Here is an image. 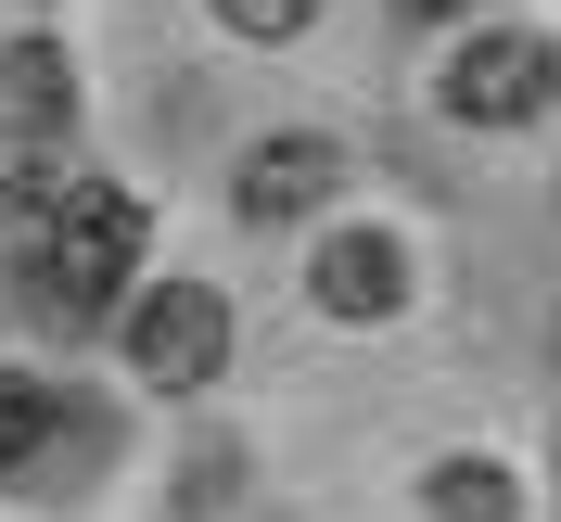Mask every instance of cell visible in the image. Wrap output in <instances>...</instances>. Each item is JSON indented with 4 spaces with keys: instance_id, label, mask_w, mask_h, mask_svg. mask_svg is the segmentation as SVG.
Masks as SVG:
<instances>
[{
    "instance_id": "8992f818",
    "label": "cell",
    "mask_w": 561,
    "mask_h": 522,
    "mask_svg": "<svg viewBox=\"0 0 561 522\" xmlns=\"http://www.w3.org/2000/svg\"><path fill=\"white\" fill-rule=\"evenodd\" d=\"M65 205V128L0 115V217H51Z\"/></svg>"
},
{
    "instance_id": "ba28073f",
    "label": "cell",
    "mask_w": 561,
    "mask_h": 522,
    "mask_svg": "<svg viewBox=\"0 0 561 522\" xmlns=\"http://www.w3.org/2000/svg\"><path fill=\"white\" fill-rule=\"evenodd\" d=\"M51 383H38V370H0V472H26L38 446H51Z\"/></svg>"
},
{
    "instance_id": "52a82bcc",
    "label": "cell",
    "mask_w": 561,
    "mask_h": 522,
    "mask_svg": "<svg viewBox=\"0 0 561 522\" xmlns=\"http://www.w3.org/2000/svg\"><path fill=\"white\" fill-rule=\"evenodd\" d=\"M0 90H13V115H26V128H65V115H77V77H65V51H51V38H13V51H0Z\"/></svg>"
},
{
    "instance_id": "7a4b0ae2",
    "label": "cell",
    "mask_w": 561,
    "mask_h": 522,
    "mask_svg": "<svg viewBox=\"0 0 561 522\" xmlns=\"http://www.w3.org/2000/svg\"><path fill=\"white\" fill-rule=\"evenodd\" d=\"M549 90H561V51L536 26H472L447 51V77H434V103H447L459 128H536Z\"/></svg>"
},
{
    "instance_id": "3957f363",
    "label": "cell",
    "mask_w": 561,
    "mask_h": 522,
    "mask_svg": "<svg viewBox=\"0 0 561 522\" xmlns=\"http://www.w3.org/2000/svg\"><path fill=\"white\" fill-rule=\"evenodd\" d=\"M128 370L153 395H205L230 370V306L205 280H167V293H128Z\"/></svg>"
},
{
    "instance_id": "30bf717a",
    "label": "cell",
    "mask_w": 561,
    "mask_h": 522,
    "mask_svg": "<svg viewBox=\"0 0 561 522\" xmlns=\"http://www.w3.org/2000/svg\"><path fill=\"white\" fill-rule=\"evenodd\" d=\"M217 26H230V38H307L319 0H217Z\"/></svg>"
},
{
    "instance_id": "5b68a950",
    "label": "cell",
    "mask_w": 561,
    "mask_h": 522,
    "mask_svg": "<svg viewBox=\"0 0 561 522\" xmlns=\"http://www.w3.org/2000/svg\"><path fill=\"white\" fill-rule=\"evenodd\" d=\"M307 293L332 318H396L409 306V243H396V230H332V243L307 255Z\"/></svg>"
},
{
    "instance_id": "8fae6325",
    "label": "cell",
    "mask_w": 561,
    "mask_h": 522,
    "mask_svg": "<svg viewBox=\"0 0 561 522\" xmlns=\"http://www.w3.org/2000/svg\"><path fill=\"white\" fill-rule=\"evenodd\" d=\"M421 13H459V0H421Z\"/></svg>"
},
{
    "instance_id": "6da1fadb",
    "label": "cell",
    "mask_w": 561,
    "mask_h": 522,
    "mask_svg": "<svg viewBox=\"0 0 561 522\" xmlns=\"http://www.w3.org/2000/svg\"><path fill=\"white\" fill-rule=\"evenodd\" d=\"M128 268H140V205L115 178H65V205L38 217V293L65 318H103L128 306Z\"/></svg>"
},
{
    "instance_id": "9c48e42d",
    "label": "cell",
    "mask_w": 561,
    "mask_h": 522,
    "mask_svg": "<svg viewBox=\"0 0 561 522\" xmlns=\"http://www.w3.org/2000/svg\"><path fill=\"white\" fill-rule=\"evenodd\" d=\"M434 522H511V472L497 459H447L434 472Z\"/></svg>"
},
{
    "instance_id": "277c9868",
    "label": "cell",
    "mask_w": 561,
    "mask_h": 522,
    "mask_svg": "<svg viewBox=\"0 0 561 522\" xmlns=\"http://www.w3.org/2000/svg\"><path fill=\"white\" fill-rule=\"evenodd\" d=\"M332 192H345V153H332L319 128L255 140V153H243V178H230V205H243V217H319Z\"/></svg>"
}]
</instances>
